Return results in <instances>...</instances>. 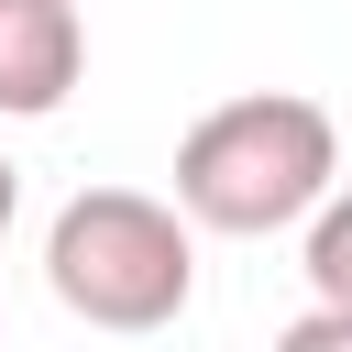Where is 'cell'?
<instances>
[{"mask_svg":"<svg viewBox=\"0 0 352 352\" xmlns=\"http://www.w3.org/2000/svg\"><path fill=\"white\" fill-rule=\"evenodd\" d=\"M330 187H341V132H330V110L297 99V88L220 99V110H198L187 143H176V209H187L198 231H231V242L297 231Z\"/></svg>","mask_w":352,"mask_h":352,"instance_id":"1","label":"cell"},{"mask_svg":"<svg viewBox=\"0 0 352 352\" xmlns=\"http://www.w3.org/2000/svg\"><path fill=\"white\" fill-rule=\"evenodd\" d=\"M44 286L88 330H176L198 297V220L143 187H77L44 231Z\"/></svg>","mask_w":352,"mask_h":352,"instance_id":"2","label":"cell"},{"mask_svg":"<svg viewBox=\"0 0 352 352\" xmlns=\"http://www.w3.org/2000/svg\"><path fill=\"white\" fill-rule=\"evenodd\" d=\"M88 66V22L77 0H0V121H44L66 110Z\"/></svg>","mask_w":352,"mask_h":352,"instance_id":"3","label":"cell"},{"mask_svg":"<svg viewBox=\"0 0 352 352\" xmlns=\"http://www.w3.org/2000/svg\"><path fill=\"white\" fill-rule=\"evenodd\" d=\"M308 297L319 308H352V187H330L308 209Z\"/></svg>","mask_w":352,"mask_h":352,"instance_id":"4","label":"cell"},{"mask_svg":"<svg viewBox=\"0 0 352 352\" xmlns=\"http://www.w3.org/2000/svg\"><path fill=\"white\" fill-rule=\"evenodd\" d=\"M275 352H352V308H319V297H308V319H286Z\"/></svg>","mask_w":352,"mask_h":352,"instance_id":"5","label":"cell"},{"mask_svg":"<svg viewBox=\"0 0 352 352\" xmlns=\"http://www.w3.org/2000/svg\"><path fill=\"white\" fill-rule=\"evenodd\" d=\"M11 209H22V165L0 154V231H11Z\"/></svg>","mask_w":352,"mask_h":352,"instance_id":"6","label":"cell"}]
</instances>
